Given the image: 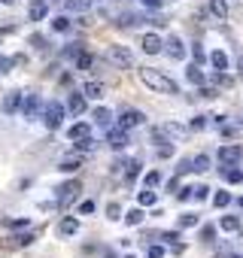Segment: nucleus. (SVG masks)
Instances as JSON below:
<instances>
[{
	"label": "nucleus",
	"mask_w": 243,
	"mask_h": 258,
	"mask_svg": "<svg viewBox=\"0 0 243 258\" xmlns=\"http://www.w3.org/2000/svg\"><path fill=\"white\" fill-rule=\"evenodd\" d=\"M146 9H161V0H140Z\"/></svg>",
	"instance_id": "obj_40"
},
{
	"label": "nucleus",
	"mask_w": 243,
	"mask_h": 258,
	"mask_svg": "<svg viewBox=\"0 0 243 258\" xmlns=\"http://www.w3.org/2000/svg\"><path fill=\"white\" fill-rule=\"evenodd\" d=\"M216 158L222 161V164H237V161L243 158V146H237V143H225L222 149L216 152Z\"/></svg>",
	"instance_id": "obj_5"
},
{
	"label": "nucleus",
	"mask_w": 243,
	"mask_h": 258,
	"mask_svg": "<svg viewBox=\"0 0 243 258\" xmlns=\"http://www.w3.org/2000/svg\"><path fill=\"white\" fill-rule=\"evenodd\" d=\"M125 258H134V255H125Z\"/></svg>",
	"instance_id": "obj_51"
},
{
	"label": "nucleus",
	"mask_w": 243,
	"mask_h": 258,
	"mask_svg": "<svg viewBox=\"0 0 243 258\" xmlns=\"http://www.w3.org/2000/svg\"><path fill=\"white\" fill-rule=\"evenodd\" d=\"M70 113H73V116H82V113H85V97L79 94V91L70 94Z\"/></svg>",
	"instance_id": "obj_21"
},
{
	"label": "nucleus",
	"mask_w": 243,
	"mask_h": 258,
	"mask_svg": "<svg viewBox=\"0 0 243 258\" xmlns=\"http://www.w3.org/2000/svg\"><path fill=\"white\" fill-rule=\"evenodd\" d=\"M177 197H179V200H189V197H192V188H179Z\"/></svg>",
	"instance_id": "obj_45"
},
{
	"label": "nucleus",
	"mask_w": 243,
	"mask_h": 258,
	"mask_svg": "<svg viewBox=\"0 0 243 258\" xmlns=\"http://www.w3.org/2000/svg\"><path fill=\"white\" fill-rule=\"evenodd\" d=\"M125 143H128V131H125V128H115V131L110 134V146H113V149H125Z\"/></svg>",
	"instance_id": "obj_13"
},
{
	"label": "nucleus",
	"mask_w": 243,
	"mask_h": 258,
	"mask_svg": "<svg viewBox=\"0 0 243 258\" xmlns=\"http://www.w3.org/2000/svg\"><path fill=\"white\" fill-rule=\"evenodd\" d=\"M237 204H240V207H243V197H240V200H237Z\"/></svg>",
	"instance_id": "obj_50"
},
{
	"label": "nucleus",
	"mask_w": 243,
	"mask_h": 258,
	"mask_svg": "<svg viewBox=\"0 0 243 258\" xmlns=\"http://www.w3.org/2000/svg\"><path fill=\"white\" fill-rule=\"evenodd\" d=\"M210 64L216 67V70H228L231 61H228V55H225L222 49H216V52H210Z\"/></svg>",
	"instance_id": "obj_14"
},
{
	"label": "nucleus",
	"mask_w": 243,
	"mask_h": 258,
	"mask_svg": "<svg viewBox=\"0 0 243 258\" xmlns=\"http://www.w3.org/2000/svg\"><path fill=\"white\" fill-rule=\"evenodd\" d=\"M143 121H146V116L140 113V109H125V113L119 116V128L131 131V128H137V125H143Z\"/></svg>",
	"instance_id": "obj_7"
},
{
	"label": "nucleus",
	"mask_w": 243,
	"mask_h": 258,
	"mask_svg": "<svg viewBox=\"0 0 243 258\" xmlns=\"http://www.w3.org/2000/svg\"><path fill=\"white\" fill-rule=\"evenodd\" d=\"M213 204H216L219 210L228 207V204H231V195H228V192H216V195H213Z\"/></svg>",
	"instance_id": "obj_32"
},
{
	"label": "nucleus",
	"mask_w": 243,
	"mask_h": 258,
	"mask_svg": "<svg viewBox=\"0 0 243 258\" xmlns=\"http://www.w3.org/2000/svg\"><path fill=\"white\" fill-rule=\"evenodd\" d=\"M143 182H146V188L161 185V173H158V170H146V173H143Z\"/></svg>",
	"instance_id": "obj_26"
},
{
	"label": "nucleus",
	"mask_w": 243,
	"mask_h": 258,
	"mask_svg": "<svg viewBox=\"0 0 243 258\" xmlns=\"http://www.w3.org/2000/svg\"><path fill=\"white\" fill-rule=\"evenodd\" d=\"M79 212H85V216H88V212H95V200H85V204L79 207Z\"/></svg>",
	"instance_id": "obj_39"
},
{
	"label": "nucleus",
	"mask_w": 243,
	"mask_h": 258,
	"mask_svg": "<svg viewBox=\"0 0 243 258\" xmlns=\"http://www.w3.org/2000/svg\"><path fill=\"white\" fill-rule=\"evenodd\" d=\"M79 195V179H70V182H64L61 188H58V195H55V204L58 207H67L70 200Z\"/></svg>",
	"instance_id": "obj_4"
},
{
	"label": "nucleus",
	"mask_w": 243,
	"mask_h": 258,
	"mask_svg": "<svg viewBox=\"0 0 243 258\" xmlns=\"http://www.w3.org/2000/svg\"><path fill=\"white\" fill-rule=\"evenodd\" d=\"M52 28H55L58 33H67V30H70V18H67V15H58V18L52 21Z\"/></svg>",
	"instance_id": "obj_28"
},
{
	"label": "nucleus",
	"mask_w": 243,
	"mask_h": 258,
	"mask_svg": "<svg viewBox=\"0 0 243 258\" xmlns=\"http://www.w3.org/2000/svg\"><path fill=\"white\" fill-rule=\"evenodd\" d=\"M158 155H161V158H170V155H173V146H170V143L158 146Z\"/></svg>",
	"instance_id": "obj_38"
},
{
	"label": "nucleus",
	"mask_w": 243,
	"mask_h": 258,
	"mask_svg": "<svg viewBox=\"0 0 243 258\" xmlns=\"http://www.w3.org/2000/svg\"><path fill=\"white\" fill-rule=\"evenodd\" d=\"M82 94H85V97H91V100H97V97H103V85L91 79V82H85V85H82Z\"/></svg>",
	"instance_id": "obj_15"
},
{
	"label": "nucleus",
	"mask_w": 243,
	"mask_h": 258,
	"mask_svg": "<svg viewBox=\"0 0 243 258\" xmlns=\"http://www.w3.org/2000/svg\"><path fill=\"white\" fill-rule=\"evenodd\" d=\"M85 3H88V0H64V6L73 9V13H76V9H85Z\"/></svg>",
	"instance_id": "obj_35"
},
{
	"label": "nucleus",
	"mask_w": 243,
	"mask_h": 258,
	"mask_svg": "<svg viewBox=\"0 0 243 258\" xmlns=\"http://www.w3.org/2000/svg\"><path fill=\"white\" fill-rule=\"evenodd\" d=\"M192 128H194V131H201V128H207V119H204V116H198V119L192 121Z\"/></svg>",
	"instance_id": "obj_41"
},
{
	"label": "nucleus",
	"mask_w": 243,
	"mask_h": 258,
	"mask_svg": "<svg viewBox=\"0 0 243 258\" xmlns=\"http://www.w3.org/2000/svg\"><path fill=\"white\" fill-rule=\"evenodd\" d=\"M9 67H13V58H0V70H3V73H6V70H9Z\"/></svg>",
	"instance_id": "obj_44"
},
{
	"label": "nucleus",
	"mask_w": 243,
	"mask_h": 258,
	"mask_svg": "<svg viewBox=\"0 0 243 258\" xmlns=\"http://www.w3.org/2000/svg\"><path fill=\"white\" fill-rule=\"evenodd\" d=\"M228 258H243V255H228Z\"/></svg>",
	"instance_id": "obj_48"
},
{
	"label": "nucleus",
	"mask_w": 243,
	"mask_h": 258,
	"mask_svg": "<svg viewBox=\"0 0 243 258\" xmlns=\"http://www.w3.org/2000/svg\"><path fill=\"white\" fill-rule=\"evenodd\" d=\"M28 225H31L28 219H16V222H9V228H28Z\"/></svg>",
	"instance_id": "obj_42"
},
{
	"label": "nucleus",
	"mask_w": 243,
	"mask_h": 258,
	"mask_svg": "<svg viewBox=\"0 0 243 258\" xmlns=\"http://www.w3.org/2000/svg\"><path fill=\"white\" fill-rule=\"evenodd\" d=\"M237 67H240V70H243V55H240V61H237Z\"/></svg>",
	"instance_id": "obj_47"
},
{
	"label": "nucleus",
	"mask_w": 243,
	"mask_h": 258,
	"mask_svg": "<svg viewBox=\"0 0 243 258\" xmlns=\"http://www.w3.org/2000/svg\"><path fill=\"white\" fill-rule=\"evenodd\" d=\"M219 228L228 231V234H234V231H240V219L237 216H222V219H219Z\"/></svg>",
	"instance_id": "obj_19"
},
{
	"label": "nucleus",
	"mask_w": 243,
	"mask_h": 258,
	"mask_svg": "<svg viewBox=\"0 0 243 258\" xmlns=\"http://www.w3.org/2000/svg\"><path fill=\"white\" fill-rule=\"evenodd\" d=\"M198 216H194V212H186V216H179V228H194V225H198Z\"/></svg>",
	"instance_id": "obj_30"
},
{
	"label": "nucleus",
	"mask_w": 243,
	"mask_h": 258,
	"mask_svg": "<svg viewBox=\"0 0 243 258\" xmlns=\"http://www.w3.org/2000/svg\"><path fill=\"white\" fill-rule=\"evenodd\" d=\"M189 170H194V173L210 170V155H194V158H189Z\"/></svg>",
	"instance_id": "obj_11"
},
{
	"label": "nucleus",
	"mask_w": 243,
	"mask_h": 258,
	"mask_svg": "<svg viewBox=\"0 0 243 258\" xmlns=\"http://www.w3.org/2000/svg\"><path fill=\"white\" fill-rule=\"evenodd\" d=\"M21 113H25L28 121H31V119H40V113H43V100H40L37 94L21 97Z\"/></svg>",
	"instance_id": "obj_6"
},
{
	"label": "nucleus",
	"mask_w": 243,
	"mask_h": 258,
	"mask_svg": "<svg viewBox=\"0 0 243 258\" xmlns=\"http://www.w3.org/2000/svg\"><path fill=\"white\" fill-rule=\"evenodd\" d=\"M46 15H49V3H46V0H31L28 18H31V21H43Z\"/></svg>",
	"instance_id": "obj_10"
},
{
	"label": "nucleus",
	"mask_w": 243,
	"mask_h": 258,
	"mask_svg": "<svg viewBox=\"0 0 243 258\" xmlns=\"http://www.w3.org/2000/svg\"><path fill=\"white\" fill-rule=\"evenodd\" d=\"M192 55H194V61H204V58H207V55H204V49H201V46H194V49H192Z\"/></svg>",
	"instance_id": "obj_43"
},
{
	"label": "nucleus",
	"mask_w": 243,
	"mask_h": 258,
	"mask_svg": "<svg viewBox=\"0 0 243 258\" xmlns=\"http://www.w3.org/2000/svg\"><path fill=\"white\" fill-rule=\"evenodd\" d=\"M140 82L146 88H152V91H158V94H179L177 79H170V76L161 73V70H152V67H143L140 70Z\"/></svg>",
	"instance_id": "obj_1"
},
{
	"label": "nucleus",
	"mask_w": 243,
	"mask_h": 258,
	"mask_svg": "<svg viewBox=\"0 0 243 258\" xmlns=\"http://www.w3.org/2000/svg\"><path fill=\"white\" fill-rule=\"evenodd\" d=\"M21 106V94H9L6 100H3V113L9 116V113H16V109Z\"/></svg>",
	"instance_id": "obj_23"
},
{
	"label": "nucleus",
	"mask_w": 243,
	"mask_h": 258,
	"mask_svg": "<svg viewBox=\"0 0 243 258\" xmlns=\"http://www.w3.org/2000/svg\"><path fill=\"white\" fill-rule=\"evenodd\" d=\"M146 255H149V258H161V255H164V246H149Z\"/></svg>",
	"instance_id": "obj_36"
},
{
	"label": "nucleus",
	"mask_w": 243,
	"mask_h": 258,
	"mask_svg": "<svg viewBox=\"0 0 243 258\" xmlns=\"http://www.w3.org/2000/svg\"><path fill=\"white\" fill-rule=\"evenodd\" d=\"M164 52L170 55L173 61H186V43H182L179 37H170V40H167V49H164Z\"/></svg>",
	"instance_id": "obj_9"
},
{
	"label": "nucleus",
	"mask_w": 243,
	"mask_h": 258,
	"mask_svg": "<svg viewBox=\"0 0 243 258\" xmlns=\"http://www.w3.org/2000/svg\"><path fill=\"white\" fill-rule=\"evenodd\" d=\"M210 13L225 21L228 18V0H210Z\"/></svg>",
	"instance_id": "obj_16"
},
{
	"label": "nucleus",
	"mask_w": 243,
	"mask_h": 258,
	"mask_svg": "<svg viewBox=\"0 0 243 258\" xmlns=\"http://www.w3.org/2000/svg\"><path fill=\"white\" fill-rule=\"evenodd\" d=\"M107 61L115 64V67H122V70H128V67L134 64V55L128 46H110L107 49Z\"/></svg>",
	"instance_id": "obj_3"
},
{
	"label": "nucleus",
	"mask_w": 243,
	"mask_h": 258,
	"mask_svg": "<svg viewBox=\"0 0 243 258\" xmlns=\"http://www.w3.org/2000/svg\"><path fill=\"white\" fill-rule=\"evenodd\" d=\"M222 176L228 179L231 185H237V182H243V170H237L234 164H222Z\"/></svg>",
	"instance_id": "obj_12"
},
{
	"label": "nucleus",
	"mask_w": 243,
	"mask_h": 258,
	"mask_svg": "<svg viewBox=\"0 0 243 258\" xmlns=\"http://www.w3.org/2000/svg\"><path fill=\"white\" fill-rule=\"evenodd\" d=\"M67 134H70V140H82V137H88V125H85V121H76Z\"/></svg>",
	"instance_id": "obj_24"
},
{
	"label": "nucleus",
	"mask_w": 243,
	"mask_h": 258,
	"mask_svg": "<svg viewBox=\"0 0 243 258\" xmlns=\"http://www.w3.org/2000/svg\"><path fill=\"white\" fill-rule=\"evenodd\" d=\"M146 216H143V210H128V216H125V222H128V225H140Z\"/></svg>",
	"instance_id": "obj_29"
},
{
	"label": "nucleus",
	"mask_w": 243,
	"mask_h": 258,
	"mask_svg": "<svg viewBox=\"0 0 243 258\" xmlns=\"http://www.w3.org/2000/svg\"><path fill=\"white\" fill-rule=\"evenodd\" d=\"M73 146H76V152H79V149H82V152H91V149H95V140H91V137H82V140H73Z\"/></svg>",
	"instance_id": "obj_31"
},
{
	"label": "nucleus",
	"mask_w": 243,
	"mask_h": 258,
	"mask_svg": "<svg viewBox=\"0 0 243 258\" xmlns=\"http://www.w3.org/2000/svg\"><path fill=\"white\" fill-rule=\"evenodd\" d=\"M79 167H82V158L70 155V158H64V161H61V167H58V170H61V173H73V170H79Z\"/></svg>",
	"instance_id": "obj_20"
},
{
	"label": "nucleus",
	"mask_w": 243,
	"mask_h": 258,
	"mask_svg": "<svg viewBox=\"0 0 243 258\" xmlns=\"http://www.w3.org/2000/svg\"><path fill=\"white\" fill-rule=\"evenodd\" d=\"M137 200H140V207H152L155 200H158V195L152 192V188H146V192H140V195H137Z\"/></svg>",
	"instance_id": "obj_25"
},
{
	"label": "nucleus",
	"mask_w": 243,
	"mask_h": 258,
	"mask_svg": "<svg viewBox=\"0 0 243 258\" xmlns=\"http://www.w3.org/2000/svg\"><path fill=\"white\" fill-rule=\"evenodd\" d=\"M0 3H13V0H0Z\"/></svg>",
	"instance_id": "obj_49"
},
{
	"label": "nucleus",
	"mask_w": 243,
	"mask_h": 258,
	"mask_svg": "<svg viewBox=\"0 0 243 258\" xmlns=\"http://www.w3.org/2000/svg\"><path fill=\"white\" fill-rule=\"evenodd\" d=\"M140 46H143L146 55H158L161 49H164V40H161L158 33H146V37L140 40Z\"/></svg>",
	"instance_id": "obj_8"
},
{
	"label": "nucleus",
	"mask_w": 243,
	"mask_h": 258,
	"mask_svg": "<svg viewBox=\"0 0 243 258\" xmlns=\"http://www.w3.org/2000/svg\"><path fill=\"white\" fill-rule=\"evenodd\" d=\"M95 121H97L100 128H110V125H113V113H110L107 106H97V109H95Z\"/></svg>",
	"instance_id": "obj_18"
},
{
	"label": "nucleus",
	"mask_w": 243,
	"mask_h": 258,
	"mask_svg": "<svg viewBox=\"0 0 243 258\" xmlns=\"http://www.w3.org/2000/svg\"><path fill=\"white\" fill-rule=\"evenodd\" d=\"M91 64H95V58H91L88 52H79V55H76V70H88Z\"/></svg>",
	"instance_id": "obj_27"
},
{
	"label": "nucleus",
	"mask_w": 243,
	"mask_h": 258,
	"mask_svg": "<svg viewBox=\"0 0 243 258\" xmlns=\"http://www.w3.org/2000/svg\"><path fill=\"white\" fill-rule=\"evenodd\" d=\"M213 237H216V228H213V225H204V228H201V240H204V243H213Z\"/></svg>",
	"instance_id": "obj_34"
},
{
	"label": "nucleus",
	"mask_w": 243,
	"mask_h": 258,
	"mask_svg": "<svg viewBox=\"0 0 243 258\" xmlns=\"http://www.w3.org/2000/svg\"><path fill=\"white\" fill-rule=\"evenodd\" d=\"M192 197L194 200H207V197H210V188H207V185H194L192 188Z\"/></svg>",
	"instance_id": "obj_33"
},
{
	"label": "nucleus",
	"mask_w": 243,
	"mask_h": 258,
	"mask_svg": "<svg viewBox=\"0 0 243 258\" xmlns=\"http://www.w3.org/2000/svg\"><path fill=\"white\" fill-rule=\"evenodd\" d=\"M43 125L49 131H58L64 125V104H58V100H52V104L43 106Z\"/></svg>",
	"instance_id": "obj_2"
},
{
	"label": "nucleus",
	"mask_w": 243,
	"mask_h": 258,
	"mask_svg": "<svg viewBox=\"0 0 243 258\" xmlns=\"http://www.w3.org/2000/svg\"><path fill=\"white\" fill-rule=\"evenodd\" d=\"M119 212H122L119 207H115V204H110V219H119Z\"/></svg>",
	"instance_id": "obj_46"
},
{
	"label": "nucleus",
	"mask_w": 243,
	"mask_h": 258,
	"mask_svg": "<svg viewBox=\"0 0 243 258\" xmlns=\"http://www.w3.org/2000/svg\"><path fill=\"white\" fill-rule=\"evenodd\" d=\"M28 243H33V234H18L16 237V246H28Z\"/></svg>",
	"instance_id": "obj_37"
},
{
	"label": "nucleus",
	"mask_w": 243,
	"mask_h": 258,
	"mask_svg": "<svg viewBox=\"0 0 243 258\" xmlns=\"http://www.w3.org/2000/svg\"><path fill=\"white\" fill-rule=\"evenodd\" d=\"M186 79L192 82V85H204V70L198 64H189V70H186Z\"/></svg>",
	"instance_id": "obj_17"
},
{
	"label": "nucleus",
	"mask_w": 243,
	"mask_h": 258,
	"mask_svg": "<svg viewBox=\"0 0 243 258\" xmlns=\"http://www.w3.org/2000/svg\"><path fill=\"white\" fill-rule=\"evenodd\" d=\"M58 231H61L64 237H70V234H76V231H79V219H76V216L64 219V222H61V228H58Z\"/></svg>",
	"instance_id": "obj_22"
}]
</instances>
